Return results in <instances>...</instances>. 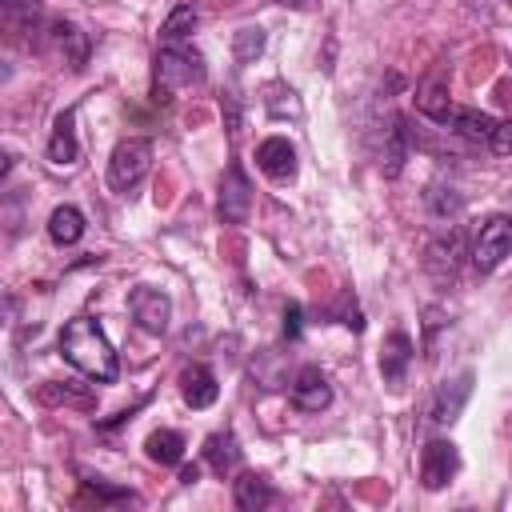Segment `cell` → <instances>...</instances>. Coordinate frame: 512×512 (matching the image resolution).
Here are the masks:
<instances>
[{
    "instance_id": "obj_23",
    "label": "cell",
    "mask_w": 512,
    "mask_h": 512,
    "mask_svg": "<svg viewBox=\"0 0 512 512\" xmlns=\"http://www.w3.org/2000/svg\"><path fill=\"white\" fill-rule=\"evenodd\" d=\"M264 104H268V112L280 116V120H284V116L300 120V100H296V92H292L288 84H280V80L264 88Z\"/></svg>"
},
{
    "instance_id": "obj_19",
    "label": "cell",
    "mask_w": 512,
    "mask_h": 512,
    "mask_svg": "<svg viewBox=\"0 0 512 512\" xmlns=\"http://www.w3.org/2000/svg\"><path fill=\"white\" fill-rule=\"evenodd\" d=\"M48 236H52V244H60V248L76 244V240L84 236V212H80L76 204L52 208V216H48Z\"/></svg>"
},
{
    "instance_id": "obj_6",
    "label": "cell",
    "mask_w": 512,
    "mask_h": 512,
    "mask_svg": "<svg viewBox=\"0 0 512 512\" xmlns=\"http://www.w3.org/2000/svg\"><path fill=\"white\" fill-rule=\"evenodd\" d=\"M460 472V448L452 440H428L420 452V484L428 492H440Z\"/></svg>"
},
{
    "instance_id": "obj_22",
    "label": "cell",
    "mask_w": 512,
    "mask_h": 512,
    "mask_svg": "<svg viewBox=\"0 0 512 512\" xmlns=\"http://www.w3.org/2000/svg\"><path fill=\"white\" fill-rule=\"evenodd\" d=\"M196 24H200L196 4H176V8L168 12V20L160 24V36H164V40H184V36H188Z\"/></svg>"
},
{
    "instance_id": "obj_20",
    "label": "cell",
    "mask_w": 512,
    "mask_h": 512,
    "mask_svg": "<svg viewBox=\"0 0 512 512\" xmlns=\"http://www.w3.org/2000/svg\"><path fill=\"white\" fill-rule=\"evenodd\" d=\"M144 452L148 460L156 464H180L184 460V436L176 428H156L148 440H144Z\"/></svg>"
},
{
    "instance_id": "obj_11",
    "label": "cell",
    "mask_w": 512,
    "mask_h": 512,
    "mask_svg": "<svg viewBox=\"0 0 512 512\" xmlns=\"http://www.w3.org/2000/svg\"><path fill=\"white\" fill-rule=\"evenodd\" d=\"M48 40H52V48L64 56V64L68 68H84L88 64V52H92V40H88V32H80L76 24H68V20H52L48 24Z\"/></svg>"
},
{
    "instance_id": "obj_12",
    "label": "cell",
    "mask_w": 512,
    "mask_h": 512,
    "mask_svg": "<svg viewBox=\"0 0 512 512\" xmlns=\"http://www.w3.org/2000/svg\"><path fill=\"white\" fill-rule=\"evenodd\" d=\"M412 340H408V332H388L384 336V344H380V376L396 388V384H404V376H408V364H412Z\"/></svg>"
},
{
    "instance_id": "obj_26",
    "label": "cell",
    "mask_w": 512,
    "mask_h": 512,
    "mask_svg": "<svg viewBox=\"0 0 512 512\" xmlns=\"http://www.w3.org/2000/svg\"><path fill=\"white\" fill-rule=\"evenodd\" d=\"M84 488L100 500V504H140V496L132 488H108L104 480H84Z\"/></svg>"
},
{
    "instance_id": "obj_30",
    "label": "cell",
    "mask_w": 512,
    "mask_h": 512,
    "mask_svg": "<svg viewBox=\"0 0 512 512\" xmlns=\"http://www.w3.org/2000/svg\"><path fill=\"white\" fill-rule=\"evenodd\" d=\"M196 480H200V468L196 464H184L180 468V484H196Z\"/></svg>"
},
{
    "instance_id": "obj_3",
    "label": "cell",
    "mask_w": 512,
    "mask_h": 512,
    "mask_svg": "<svg viewBox=\"0 0 512 512\" xmlns=\"http://www.w3.org/2000/svg\"><path fill=\"white\" fill-rule=\"evenodd\" d=\"M148 168H152V144L140 140V136H128L108 156V188L120 192V196H128L148 176Z\"/></svg>"
},
{
    "instance_id": "obj_4",
    "label": "cell",
    "mask_w": 512,
    "mask_h": 512,
    "mask_svg": "<svg viewBox=\"0 0 512 512\" xmlns=\"http://www.w3.org/2000/svg\"><path fill=\"white\" fill-rule=\"evenodd\" d=\"M512 252V216H488L472 240V264L476 272H496L504 264V256Z\"/></svg>"
},
{
    "instance_id": "obj_18",
    "label": "cell",
    "mask_w": 512,
    "mask_h": 512,
    "mask_svg": "<svg viewBox=\"0 0 512 512\" xmlns=\"http://www.w3.org/2000/svg\"><path fill=\"white\" fill-rule=\"evenodd\" d=\"M204 464L216 472V476H232L236 464H240V444L232 432H212L204 440Z\"/></svg>"
},
{
    "instance_id": "obj_24",
    "label": "cell",
    "mask_w": 512,
    "mask_h": 512,
    "mask_svg": "<svg viewBox=\"0 0 512 512\" xmlns=\"http://www.w3.org/2000/svg\"><path fill=\"white\" fill-rule=\"evenodd\" d=\"M260 52H264V28H240V32L232 36V56H236V64H252Z\"/></svg>"
},
{
    "instance_id": "obj_7",
    "label": "cell",
    "mask_w": 512,
    "mask_h": 512,
    "mask_svg": "<svg viewBox=\"0 0 512 512\" xmlns=\"http://www.w3.org/2000/svg\"><path fill=\"white\" fill-rule=\"evenodd\" d=\"M128 312H132V320H136L144 332L160 336V332L168 328V320H172V300H168L160 288L140 284V288L128 292Z\"/></svg>"
},
{
    "instance_id": "obj_14",
    "label": "cell",
    "mask_w": 512,
    "mask_h": 512,
    "mask_svg": "<svg viewBox=\"0 0 512 512\" xmlns=\"http://www.w3.org/2000/svg\"><path fill=\"white\" fill-rule=\"evenodd\" d=\"M416 108H420V116H428L432 124H440V128H448V116H452V96H448V80L436 72V76H428L424 84H420V92H416Z\"/></svg>"
},
{
    "instance_id": "obj_21",
    "label": "cell",
    "mask_w": 512,
    "mask_h": 512,
    "mask_svg": "<svg viewBox=\"0 0 512 512\" xmlns=\"http://www.w3.org/2000/svg\"><path fill=\"white\" fill-rule=\"evenodd\" d=\"M460 240H464V232L460 228H448L440 240H432L428 244V268H436L440 276H444V264H448V272L456 276V256H460Z\"/></svg>"
},
{
    "instance_id": "obj_2",
    "label": "cell",
    "mask_w": 512,
    "mask_h": 512,
    "mask_svg": "<svg viewBox=\"0 0 512 512\" xmlns=\"http://www.w3.org/2000/svg\"><path fill=\"white\" fill-rule=\"evenodd\" d=\"M204 76H208L204 56H200L192 44L168 40V44L156 52V100H168L172 88H200Z\"/></svg>"
},
{
    "instance_id": "obj_27",
    "label": "cell",
    "mask_w": 512,
    "mask_h": 512,
    "mask_svg": "<svg viewBox=\"0 0 512 512\" xmlns=\"http://www.w3.org/2000/svg\"><path fill=\"white\" fill-rule=\"evenodd\" d=\"M488 148H492L496 156H508V152H512V120H500V128L492 132Z\"/></svg>"
},
{
    "instance_id": "obj_31",
    "label": "cell",
    "mask_w": 512,
    "mask_h": 512,
    "mask_svg": "<svg viewBox=\"0 0 512 512\" xmlns=\"http://www.w3.org/2000/svg\"><path fill=\"white\" fill-rule=\"evenodd\" d=\"M280 4H292V8H300V4H304V0H280Z\"/></svg>"
},
{
    "instance_id": "obj_9",
    "label": "cell",
    "mask_w": 512,
    "mask_h": 512,
    "mask_svg": "<svg viewBox=\"0 0 512 512\" xmlns=\"http://www.w3.org/2000/svg\"><path fill=\"white\" fill-rule=\"evenodd\" d=\"M472 384H476V376L464 368L460 376H452V380H444L440 388H436V396H432V420L436 424H452V420H460V412H464V404H468V396H472Z\"/></svg>"
},
{
    "instance_id": "obj_15",
    "label": "cell",
    "mask_w": 512,
    "mask_h": 512,
    "mask_svg": "<svg viewBox=\"0 0 512 512\" xmlns=\"http://www.w3.org/2000/svg\"><path fill=\"white\" fill-rule=\"evenodd\" d=\"M80 156V140H76V112H60L56 124H52V136H48V160L52 164H76Z\"/></svg>"
},
{
    "instance_id": "obj_16",
    "label": "cell",
    "mask_w": 512,
    "mask_h": 512,
    "mask_svg": "<svg viewBox=\"0 0 512 512\" xmlns=\"http://www.w3.org/2000/svg\"><path fill=\"white\" fill-rule=\"evenodd\" d=\"M232 496H236V508H244V512H260V508H268V504L280 500V492H276V488L268 484V476H260V472H240Z\"/></svg>"
},
{
    "instance_id": "obj_13",
    "label": "cell",
    "mask_w": 512,
    "mask_h": 512,
    "mask_svg": "<svg viewBox=\"0 0 512 512\" xmlns=\"http://www.w3.org/2000/svg\"><path fill=\"white\" fill-rule=\"evenodd\" d=\"M180 396H184L188 408H212L216 396H220V384H216L212 368L208 364H188L180 372Z\"/></svg>"
},
{
    "instance_id": "obj_8",
    "label": "cell",
    "mask_w": 512,
    "mask_h": 512,
    "mask_svg": "<svg viewBox=\"0 0 512 512\" xmlns=\"http://www.w3.org/2000/svg\"><path fill=\"white\" fill-rule=\"evenodd\" d=\"M256 168H260L268 180H276V184L292 180V176H296V148H292V140H288V136H268V140H260V144H256Z\"/></svg>"
},
{
    "instance_id": "obj_28",
    "label": "cell",
    "mask_w": 512,
    "mask_h": 512,
    "mask_svg": "<svg viewBox=\"0 0 512 512\" xmlns=\"http://www.w3.org/2000/svg\"><path fill=\"white\" fill-rule=\"evenodd\" d=\"M300 328H304V312H300V304L292 300V304H284V336H288V340H296V336H300Z\"/></svg>"
},
{
    "instance_id": "obj_10",
    "label": "cell",
    "mask_w": 512,
    "mask_h": 512,
    "mask_svg": "<svg viewBox=\"0 0 512 512\" xmlns=\"http://www.w3.org/2000/svg\"><path fill=\"white\" fill-rule=\"evenodd\" d=\"M292 404L300 408V412H324L328 404H332V384H328V376L320 372V368H300L296 372V380H292Z\"/></svg>"
},
{
    "instance_id": "obj_25",
    "label": "cell",
    "mask_w": 512,
    "mask_h": 512,
    "mask_svg": "<svg viewBox=\"0 0 512 512\" xmlns=\"http://www.w3.org/2000/svg\"><path fill=\"white\" fill-rule=\"evenodd\" d=\"M428 208H432V216H440V220H456L460 208H464V200L456 196V188H428Z\"/></svg>"
},
{
    "instance_id": "obj_32",
    "label": "cell",
    "mask_w": 512,
    "mask_h": 512,
    "mask_svg": "<svg viewBox=\"0 0 512 512\" xmlns=\"http://www.w3.org/2000/svg\"><path fill=\"white\" fill-rule=\"evenodd\" d=\"M508 4H512V0H508Z\"/></svg>"
},
{
    "instance_id": "obj_1",
    "label": "cell",
    "mask_w": 512,
    "mask_h": 512,
    "mask_svg": "<svg viewBox=\"0 0 512 512\" xmlns=\"http://www.w3.org/2000/svg\"><path fill=\"white\" fill-rule=\"evenodd\" d=\"M60 356L72 368H80L88 380L112 384L120 376V360H116V352H112L100 320H92V316H76V320L64 324V332H60Z\"/></svg>"
},
{
    "instance_id": "obj_5",
    "label": "cell",
    "mask_w": 512,
    "mask_h": 512,
    "mask_svg": "<svg viewBox=\"0 0 512 512\" xmlns=\"http://www.w3.org/2000/svg\"><path fill=\"white\" fill-rule=\"evenodd\" d=\"M216 212H220V220H224V224H244V220H248V212H252V180L244 176V168H240L236 160L224 168Z\"/></svg>"
},
{
    "instance_id": "obj_29",
    "label": "cell",
    "mask_w": 512,
    "mask_h": 512,
    "mask_svg": "<svg viewBox=\"0 0 512 512\" xmlns=\"http://www.w3.org/2000/svg\"><path fill=\"white\" fill-rule=\"evenodd\" d=\"M4 8H8V16H16V12L36 16V0H4Z\"/></svg>"
},
{
    "instance_id": "obj_17",
    "label": "cell",
    "mask_w": 512,
    "mask_h": 512,
    "mask_svg": "<svg viewBox=\"0 0 512 512\" xmlns=\"http://www.w3.org/2000/svg\"><path fill=\"white\" fill-rule=\"evenodd\" d=\"M448 128H452V132H460V136H468V140H476V144H488V140H492V132L500 128V120H496V116H488V112H480V108H452Z\"/></svg>"
}]
</instances>
